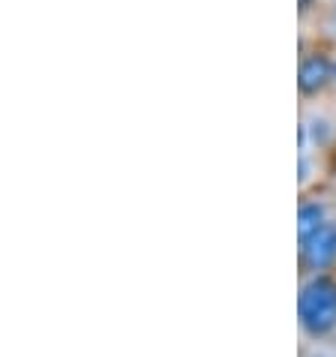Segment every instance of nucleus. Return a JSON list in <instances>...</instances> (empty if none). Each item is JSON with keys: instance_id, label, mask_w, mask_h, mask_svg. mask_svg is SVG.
Segmentation results:
<instances>
[{"instance_id": "20e7f679", "label": "nucleus", "mask_w": 336, "mask_h": 357, "mask_svg": "<svg viewBox=\"0 0 336 357\" xmlns=\"http://www.w3.org/2000/svg\"><path fill=\"white\" fill-rule=\"evenodd\" d=\"M324 228V207L321 204H303L300 216H298V234L300 243H306L312 234H319Z\"/></svg>"}, {"instance_id": "39448f33", "label": "nucleus", "mask_w": 336, "mask_h": 357, "mask_svg": "<svg viewBox=\"0 0 336 357\" xmlns=\"http://www.w3.org/2000/svg\"><path fill=\"white\" fill-rule=\"evenodd\" d=\"M312 3V0H300V9H306V6H310Z\"/></svg>"}, {"instance_id": "f03ea898", "label": "nucleus", "mask_w": 336, "mask_h": 357, "mask_svg": "<svg viewBox=\"0 0 336 357\" xmlns=\"http://www.w3.org/2000/svg\"><path fill=\"white\" fill-rule=\"evenodd\" d=\"M303 259L310 267L321 271L330 261H336V225H324L319 234H312L310 241L303 243Z\"/></svg>"}, {"instance_id": "f257e3e1", "label": "nucleus", "mask_w": 336, "mask_h": 357, "mask_svg": "<svg viewBox=\"0 0 336 357\" xmlns=\"http://www.w3.org/2000/svg\"><path fill=\"white\" fill-rule=\"evenodd\" d=\"M300 321L312 336L336 327V285L330 280L319 276L300 291Z\"/></svg>"}, {"instance_id": "7ed1b4c3", "label": "nucleus", "mask_w": 336, "mask_h": 357, "mask_svg": "<svg viewBox=\"0 0 336 357\" xmlns=\"http://www.w3.org/2000/svg\"><path fill=\"white\" fill-rule=\"evenodd\" d=\"M328 78H330V61L324 54H312V57H306V61L300 63L298 84H300L303 93L321 91V87L328 84Z\"/></svg>"}, {"instance_id": "423d86ee", "label": "nucleus", "mask_w": 336, "mask_h": 357, "mask_svg": "<svg viewBox=\"0 0 336 357\" xmlns=\"http://www.w3.org/2000/svg\"><path fill=\"white\" fill-rule=\"evenodd\" d=\"M333 24H336V9H333Z\"/></svg>"}]
</instances>
